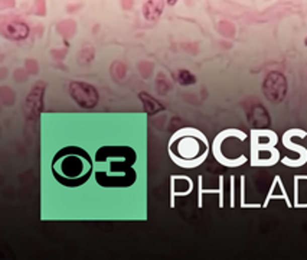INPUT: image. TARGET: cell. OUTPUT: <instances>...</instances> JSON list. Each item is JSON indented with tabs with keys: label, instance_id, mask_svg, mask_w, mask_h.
I'll list each match as a JSON object with an SVG mask.
<instances>
[{
	"label": "cell",
	"instance_id": "obj_1",
	"mask_svg": "<svg viewBox=\"0 0 307 260\" xmlns=\"http://www.w3.org/2000/svg\"><path fill=\"white\" fill-rule=\"evenodd\" d=\"M69 94L80 107L93 108L98 103V93L96 87L83 81H72L69 84Z\"/></svg>",
	"mask_w": 307,
	"mask_h": 260
},
{
	"label": "cell",
	"instance_id": "obj_2",
	"mask_svg": "<svg viewBox=\"0 0 307 260\" xmlns=\"http://www.w3.org/2000/svg\"><path fill=\"white\" fill-rule=\"evenodd\" d=\"M263 91L265 97L273 103H280L283 101L287 94V80L278 71H273L265 77L264 84H263Z\"/></svg>",
	"mask_w": 307,
	"mask_h": 260
},
{
	"label": "cell",
	"instance_id": "obj_3",
	"mask_svg": "<svg viewBox=\"0 0 307 260\" xmlns=\"http://www.w3.org/2000/svg\"><path fill=\"white\" fill-rule=\"evenodd\" d=\"M247 117H248L250 124L255 129H264L270 126L268 111L260 103H253L251 106L247 107Z\"/></svg>",
	"mask_w": 307,
	"mask_h": 260
},
{
	"label": "cell",
	"instance_id": "obj_4",
	"mask_svg": "<svg viewBox=\"0 0 307 260\" xmlns=\"http://www.w3.org/2000/svg\"><path fill=\"white\" fill-rule=\"evenodd\" d=\"M3 33H5L6 38H11L13 41H21V39L28 38L29 26L26 23H23V22H9V23H6L3 26Z\"/></svg>",
	"mask_w": 307,
	"mask_h": 260
},
{
	"label": "cell",
	"instance_id": "obj_5",
	"mask_svg": "<svg viewBox=\"0 0 307 260\" xmlns=\"http://www.w3.org/2000/svg\"><path fill=\"white\" fill-rule=\"evenodd\" d=\"M165 6V0H148L143 6V15L147 21L159 19Z\"/></svg>",
	"mask_w": 307,
	"mask_h": 260
},
{
	"label": "cell",
	"instance_id": "obj_6",
	"mask_svg": "<svg viewBox=\"0 0 307 260\" xmlns=\"http://www.w3.org/2000/svg\"><path fill=\"white\" fill-rule=\"evenodd\" d=\"M138 98L141 100V103H143V106H144L146 113L150 114V116H153V114H156V113H159V111L163 110V106L160 104L159 101L155 100L151 96H148L147 93H144V91H141V93L138 94Z\"/></svg>",
	"mask_w": 307,
	"mask_h": 260
},
{
	"label": "cell",
	"instance_id": "obj_7",
	"mask_svg": "<svg viewBox=\"0 0 307 260\" xmlns=\"http://www.w3.org/2000/svg\"><path fill=\"white\" fill-rule=\"evenodd\" d=\"M178 81H179L182 86H191L196 83V77L192 74L191 71L188 70H180L178 73Z\"/></svg>",
	"mask_w": 307,
	"mask_h": 260
},
{
	"label": "cell",
	"instance_id": "obj_8",
	"mask_svg": "<svg viewBox=\"0 0 307 260\" xmlns=\"http://www.w3.org/2000/svg\"><path fill=\"white\" fill-rule=\"evenodd\" d=\"M158 90H159L160 94H166L168 93V90H169V84H166V80L163 78H160L159 77V83H158Z\"/></svg>",
	"mask_w": 307,
	"mask_h": 260
},
{
	"label": "cell",
	"instance_id": "obj_9",
	"mask_svg": "<svg viewBox=\"0 0 307 260\" xmlns=\"http://www.w3.org/2000/svg\"><path fill=\"white\" fill-rule=\"evenodd\" d=\"M176 2H178V0H168V3H169V5H175Z\"/></svg>",
	"mask_w": 307,
	"mask_h": 260
},
{
	"label": "cell",
	"instance_id": "obj_10",
	"mask_svg": "<svg viewBox=\"0 0 307 260\" xmlns=\"http://www.w3.org/2000/svg\"><path fill=\"white\" fill-rule=\"evenodd\" d=\"M304 42H306V45H307V38H306V41H304Z\"/></svg>",
	"mask_w": 307,
	"mask_h": 260
}]
</instances>
